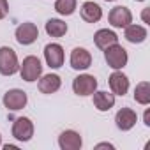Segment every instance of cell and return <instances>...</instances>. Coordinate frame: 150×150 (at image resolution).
Wrapping results in <instances>:
<instances>
[{
	"label": "cell",
	"instance_id": "ffe728a7",
	"mask_svg": "<svg viewBox=\"0 0 150 150\" xmlns=\"http://www.w3.org/2000/svg\"><path fill=\"white\" fill-rule=\"evenodd\" d=\"M134 101L143 104V106H146L150 103V85H148V81H141V83L136 85V88H134Z\"/></svg>",
	"mask_w": 150,
	"mask_h": 150
},
{
	"label": "cell",
	"instance_id": "4fadbf2b",
	"mask_svg": "<svg viewBox=\"0 0 150 150\" xmlns=\"http://www.w3.org/2000/svg\"><path fill=\"white\" fill-rule=\"evenodd\" d=\"M110 88L115 96H125L129 90V80L124 72L115 71L111 76H110Z\"/></svg>",
	"mask_w": 150,
	"mask_h": 150
},
{
	"label": "cell",
	"instance_id": "cb8c5ba5",
	"mask_svg": "<svg viewBox=\"0 0 150 150\" xmlns=\"http://www.w3.org/2000/svg\"><path fill=\"white\" fill-rule=\"evenodd\" d=\"M96 148H110V150H113L115 146L111 143H99V145H96Z\"/></svg>",
	"mask_w": 150,
	"mask_h": 150
},
{
	"label": "cell",
	"instance_id": "6da1fadb",
	"mask_svg": "<svg viewBox=\"0 0 150 150\" xmlns=\"http://www.w3.org/2000/svg\"><path fill=\"white\" fill-rule=\"evenodd\" d=\"M18 71H20V62H18L16 51L9 46H2L0 48V74L13 76Z\"/></svg>",
	"mask_w": 150,
	"mask_h": 150
},
{
	"label": "cell",
	"instance_id": "9a60e30c",
	"mask_svg": "<svg viewBox=\"0 0 150 150\" xmlns=\"http://www.w3.org/2000/svg\"><path fill=\"white\" fill-rule=\"evenodd\" d=\"M80 13H81V18L87 23H97L103 18V9L96 2H85L81 6V11Z\"/></svg>",
	"mask_w": 150,
	"mask_h": 150
},
{
	"label": "cell",
	"instance_id": "9c48e42d",
	"mask_svg": "<svg viewBox=\"0 0 150 150\" xmlns=\"http://www.w3.org/2000/svg\"><path fill=\"white\" fill-rule=\"evenodd\" d=\"M44 60L51 69H58L64 65V48L57 42H50L44 46Z\"/></svg>",
	"mask_w": 150,
	"mask_h": 150
},
{
	"label": "cell",
	"instance_id": "5b68a950",
	"mask_svg": "<svg viewBox=\"0 0 150 150\" xmlns=\"http://www.w3.org/2000/svg\"><path fill=\"white\" fill-rule=\"evenodd\" d=\"M28 103V97H27V92L20 90V88H13V90H7L4 94V106L11 111H18V110H23Z\"/></svg>",
	"mask_w": 150,
	"mask_h": 150
},
{
	"label": "cell",
	"instance_id": "e0dca14e",
	"mask_svg": "<svg viewBox=\"0 0 150 150\" xmlns=\"http://www.w3.org/2000/svg\"><path fill=\"white\" fill-rule=\"evenodd\" d=\"M94 106L99 111H110L115 106V94L108 92H94Z\"/></svg>",
	"mask_w": 150,
	"mask_h": 150
},
{
	"label": "cell",
	"instance_id": "83f0119b",
	"mask_svg": "<svg viewBox=\"0 0 150 150\" xmlns=\"http://www.w3.org/2000/svg\"><path fill=\"white\" fill-rule=\"evenodd\" d=\"M136 2H143V0H136Z\"/></svg>",
	"mask_w": 150,
	"mask_h": 150
},
{
	"label": "cell",
	"instance_id": "f1b7e54d",
	"mask_svg": "<svg viewBox=\"0 0 150 150\" xmlns=\"http://www.w3.org/2000/svg\"><path fill=\"white\" fill-rule=\"evenodd\" d=\"M106 2H113V0H106Z\"/></svg>",
	"mask_w": 150,
	"mask_h": 150
},
{
	"label": "cell",
	"instance_id": "4316f807",
	"mask_svg": "<svg viewBox=\"0 0 150 150\" xmlns=\"http://www.w3.org/2000/svg\"><path fill=\"white\" fill-rule=\"evenodd\" d=\"M0 145H2V136H0Z\"/></svg>",
	"mask_w": 150,
	"mask_h": 150
},
{
	"label": "cell",
	"instance_id": "5bb4252c",
	"mask_svg": "<svg viewBox=\"0 0 150 150\" xmlns=\"http://www.w3.org/2000/svg\"><path fill=\"white\" fill-rule=\"evenodd\" d=\"M94 42H96V46H97V48L106 50L108 46H111V44H117V42H118V35H117L113 30L101 28V30H97V32H96V35H94Z\"/></svg>",
	"mask_w": 150,
	"mask_h": 150
},
{
	"label": "cell",
	"instance_id": "d6986e66",
	"mask_svg": "<svg viewBox=\"0 0 150 150\" xmlns=\"http://www.w3.org/2000/svg\"><path fill=\"white\" fill-rule=\"evenodd\" d=\"M46 34L51 37H64L67 34V23H64L62 20L51 18L46 21Z\"/></svg>",
	"mask_w": 150,
	"mask_h": 150
},
{
	"label": "cell",
	"instance_id": "7c38bea8",
	"mask_svg": "<svg viewBox=\"0 0 150 150\" xmlns=\"http://www.w3.org/2000/svg\"><path fill=\"white\" fill-rule=\"evenodd\" d=\"M136 120H138V115L131 108H122L115 115V124L120 131H131L136 125Z\"/></svg>",
	"mask_w": 150,
	"mask_h": 150
},
{
	"label": "cell",
	"instance_id": "ac0fdd59",
	"mask_svg": "<svg viewBox=\"0 0 150 150\" xmlns=\"http://www.w3.org/2000/svg\"><path fill=\"white\" fill-rule=\"evenodd\" d=\"M146 35H148V32H146V28L141 27V25H127V27H125V39H127L129 42H132V44L143 42V41L146 39Z\"/></svg>",
	"mask_w": 150,
	"mask_h": 150
},
{
	"label": "cell",
	"instance_id": "8fae6325",
	"mask_svg": "<svg viewBox=\"0 0 150 150\" xmlns=\"http://www.w3.org/2000/svg\"><path fill=\"white\" fill-rule=\"evenodd\" d=\"M81 145H83V139H81L80 132H76V131L67 129L58 136V146L62 150H80Z\"/></svg>",
	"mask_w": 150,
	"mask_h": 150
},
{
	"label": "cell",
	"instance_id": "44dd1931",
	"mask_svg": "<svg viewBox=\"0 0 150 150\" xmlns=\"http://www.w3.org/2000/svg\"><path fill=\"white\" fill-rule=\"evenodd\" d=\"M55 11L62 16H71L76 11V0H57L55 2Z\"/></svg>",
	"mask_w": 150,
	"mask_h": 150
},
{
	"label": "cell",
	"instance_id": "277c9868",
	"mask_svg": "<svg viewBox=\"0 0 150 150\" xmlns=\"http://www.w3.org/2000/svg\"><path fill=\"white\" fill-rule=\"evenodd\" d=\"M72 90L76 96H92L96 90H97V80L92 74H80V76L74 78L72 81Z\"/></svg>",
	"mask_w": 150,
	"mask_h": 150
},
{
	"label": "cell",
	"instance_id": "8992f818",
	"mask_svg": "<svg viewBox=\"0 0 150 150\" xmlns=\"http://www.w3.org/2000/svg\"><path fill=\"white\" fill-rule=\"evenodd\" d=\"M13 136L18 139V141H30L32 136H34V124L30 118L27 117H20L14 120L13 124Z\"/></svg>",
	"mask_w": 150,
	"mask_h": 150
},
{
	"label": "cell",
	"instance_id": "30bf717a",
	"mask_svg": "<svg viewBox=\"0 0 150 150\" xmlns=\"http://www.w3.org/2000/svg\"><path fill=\"white\" fill-rule=\"evenodd\" d=\"M92 65V55L85 48H74L71 53V67L76 71H85Z\"/></svg>",
	"mask_w": 150,
	"mask_h": 150
},
{
	"label": "cell",
	"instance_id": "2e32d148",
	"mask_svg": "<svg viewBox=\"0 0 150 150\" xmlns=\"http://www.w3.org/2000/svg\"><path fill=\"white\" fill-rule=\"evenodd\" d=\"M62 81H60V76L58 74H46L39 80V90L42 94H55L58 88H60Z\"/></svg>",
	"mask_w": 150,
	"mask_h": 150
},
{
	"label": "cell",
	"instance_id": "52a82bcc",
	"mask_svg": "<svg viewBox=\"0 0 150 150\" xmlns=\"http://www.w3.org/2000/svg\"><path fill=\"white\" fill-rule=\"evenodd\" d=\"M14 35H16V41H18L20 44L28 46V44H32V42L37 41V37H39V30H37V27H35L34 23L25 21V23H21V25L16 28Z\"/></svg>",
	"mask_w": 150,
	"mask_h": 150
},
{
	"label": "cell",
	"instance_id": "7402d4cb",
	"mask_svg": "<svg viewBox=\"0 0 150 150\" xmlns=\"http://www.w3.org/2000/svg\"><path fill=\"white\" fill-rule=\"evenodd\" d=\"M9 13V4L7 0H0V20H4Z\"/></svg>",
	"mask_w": 150,
	"mask_h": 150
},
{
	"label": "cell",
	"instance_id": "7a4b0ae2",
	"mask_svg": "<svg viewBox=\"0 0 150 150\" xmlns=\"http://www.w3.org/2000/svg\"><path fill=\"white\" fill-rule=\"evenodd\" d=\"M104 58H106L108 65L111 69H115V71H120L122 67H125L127 65V60H129L125 48L120 46L118 42L117 44H111V46H108L104 50Z\"/></svg>",
	"mask_w": 150,
	"mask_h": 150
},
{
	"label": "cell",
	"instance_id": "d4e9b609",
	"mask_svg": "<svg viewBox=\"0 0 150 150\" xmlns=\"http://www.w3.org/2000/svg\"><path fill=\"white\" fill-rule=\"evenodd\" d=\"M148 11H150V9L146 7V9H143V14H141V18H143L145 23H148Z\"/></svg>",
	"mask_w": 150,
	"mask_h": 150
},
{
	"label": "cell",
	"instance_id": "603a6c76",
	"mask_svg": "<svg viewBox=\"0 0 150 150\" xmlns=\"http://www.w3.org/2000/svg\"><path fill=\"white\" fill-rule=\"evenodd\" d=\"M143 120H145V125H146V127H150V110H146V111H145Z\"/></svg>",
	"mask_w": 150,
	"mask_h": 150
},
{
	"label": "cell",
	"instance_id": "ba28073f",
	"mask_svg": "<svg viewBox=\"0 0 150 150\" xmlns=\"http://www.w3.org/2000/svg\"><path fill=\"white\" fill-rule=\"evenodd\" d=\"M108 20H110L111 27H115V28H125L127 25L132 23V14H131V11H129L127 7L117 6V7H113V9L110 11Z\"/></svg>",
	"mask_w": 150,
	"mask_h": 150
},
{
	"label": "cell",
	"instance_id": "484cf974",
	"mask_svg": "<svg viewBox=\"0 0 150 150\" xmlns=\"http://www.w3.org/2000/svg\"><path fill=\"white\" fill-rule=\"evenodd\" d=\"M4 148H6V150H16L18 146H16V145H6Z\"/></svg>",
	"mask_w": 150,
	"mask_h": 150
},
{
	"label": "cell",
	"instance_id": "3957f363",
	"mask_svg": "<svg viewBox=\"0 0 150 150\" xmlns=\"http://www.w3.org/2000/svg\"><path fill=\"white\" fill-rule=\"evenodd\" d=\"M20 74H21V80L32 83V81H37L42 74V65H41V60L34 55L23 58V64L20 65Z\"/></svg>",
	"mask_w": 150,
	"mask_h": 150
}]
</instances>
